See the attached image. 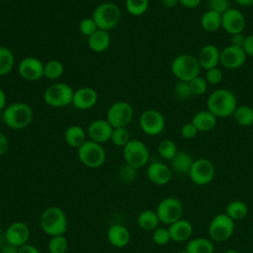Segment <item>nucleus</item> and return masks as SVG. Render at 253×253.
<instances>
[{"label": "nucleus", "instance_id": "dca6fc26", "mask_svg": "<svg viewBox=\"0 0 253 253\" xmlns=\"http://www.w3.org/2000/svg\"><path fill=\"white\" fill-rule=\"evenodd\" d=\"M44 64L35 56L24 57L18 66L20 76L27 81H37L43 77Z\"/></svg>", "mask_w": 253, "mask_h": 253}, {"label": "nucleus", "instance_id": "5701e85b", "mask_svg": "<svg viewBox=\"0 0 253 253\" xmlns=\"http://www.w3.org/2000/svg\"><path fill=\"white\" fill-rule=\"evenodd\" d=\"M191 122L197 127L199 132H208L215 127L217 118L207 109L197 112L193 116Z\"/></svg>", "mask_w": 253, "mask_h": 253}, {"label": "nucleus", "instance_id": "c03bdc74", "mask_svg": "<svg viewBox=\"0 0 253 253\" xmlns=\"http://www.w3.org/2000/svg\"><path fill=\"white\" fill-rule=\"evenodd\" d=\"M209 10L214 11L220 15L226 12L230 8L229 0H209L208 1Z\"/></svg>", "mask_w": 253, "mask_h": 253}, {"label": "nucleus", "instance_id": "423d86ee", "mask_svg": "<svg viewBox=\"0 0 253 253\" xmlns=\"http://www.w3.org/2000/svg\"><path fill=\"white\" fill-rule=\"evenodd\" d=\"M74 90L67 83L57 82L49 85L43 92V101L53 108H62L72 104Z\"/></svg>", "mask_w": 253, "mask_h": 253}, {"label": "nucleus", "instance_id": "b1692460", "mask_svg": "<svg viewBox=\"0 0 253 253\" xmlns=\"http://www.w3.org/2000/svg\"><path fill=\"white\" fill-rule=\"evenodd\" d=\"M169 233L171 240L176 242H182L188 240L193 233V226L187 219L180 218L179 220L170 224Z\"/></svg>", "mask_w": 253, "mask_h": 253}, {"label": "nucleus", "instance_id": "09e8293b", "mask_svg": "<svg viewBox=\"0 0 253 253\" xmlns=\"http://www.w3.org/2000/svg\"><path fill=\"white\" fill-rule=\"evenodd\" d=\"M242 48L247 56L253 57V34L246 36Z\"/></svg>", "mask_w": 253, "mask_h": 253}, {"label": "nucleus", "instance_id": "72a5a7b5", "mask_svg": "<svg viewBox=\"0 0 253 253\" xmlns=\"http://www.w3.org/2000/svg\"><path fill=\"white\" fill-rule=\"evenodd\" d=\"M64 71L63 64L57 59H50L44 63L43 66V77L49 80L58 79Z\"/></svg>", "mask_w": 253, "mask_h": 253}, {"label": "nucleus", "instance_id": "8fccbe9b", "mask_svg": "<svg viewBox=\"0 0 253 253\" xmlns=\"http://www.w3.org/2000/svg\"><path fill=\"white\" fill-rule=\"evenodd\" d=\"M202 0H179V4L187 9H195L201 4Z\"/></svg>", "mask_w": 253, "mask_h": 253}, {"label": "nucleus", "instance_id": "f03ea898", "mask_svg": "<svg viewBox=\"0 0 253 253\" xmlns=\"http://www.w3.org/2000/svg\"><path fill=\"white\" fill-rule=\"evenodd\" d=\"M34 118V112L30 105L22 102L7 106L2 113L3 123L10 128L23 129L30 126Z\"/></svg>", "mask_w": 253, "mask_h": 253}, {"label": "nucleus", "instance_id": "c756f323", "mask_svg": "<svg viewBox=\"0 0 253 253\" xmlns=\"http://www.w3.org/2000/svg\"><path fill=\"white\" fill-rule=\"evenodd\" d=\"M160 220L155 211L146 210L141 211L137 216V224L143 230H154L157 228Z\"/></svg>", "mask_w": 253, "mask_h": 253}, {"label": "nucleus", "instance_id": "864d4df0", "mask_svg": "<svg viewBox=\"0 0 253 253\" xmlns=\"http://www.w3.org/2000/svg\"><path fill=\"white\" fill-rule=\"evenodd\" d=\"M19 247H16L14 245L6 243L5 245H2L1 247V253H18Z\"/></svg>", "mask_w": 253, "mask_h": 253}, {"label": "nucleus", "instance_id": "a19ab883", "mask_svg": "<svg viewBox=\"0 0 253 253\" xmlns=\"http://www.w3.org/2000/svg\"><path fill=\"white\" fill-rule=\"evenodd\" d=\"M98 30V26L93 20V18H84L79 23V31L83 36H86L89 38L91 35H93Z\"/></svg>", "mask_w": 253, "mask_h": 253}, {"label": "nucleus", "instance_id": "7c9ffc66", "mask_svg": "<svg viewBox=\"0 0 253 253\" xmlns=\"http://www.w3.org/2000/svg\"><path fill=\"white\" fill-rule=\"evenodd\" d=\"M235 122L241 126H250L253 125V108L249 105H239L233 113Z\"/></svg>", "mask_w": 253, "mask_h": 253}, {"label": "nucleus", "instance_id": "0eeeda50", "mask_svg": "<svg viewBox=\"0 0 253 253\" xmlns=\"http://www.w3.org/2000/svg\"><path fill=\"white\" fill-rule=\"evenodd\" d=\"M77 155L84 166L92 169L101 167L106 160V152L103 146L90 139L77 148Z\"/></svg>", "mask_w": 253, "mask_h": 253}, {"label": "nucleus", "instance_id": "6e6552de", "mask_svg": "<svg viewBox=\"0 0 253 253\" xmlns=\"http://www.w3.org/2000/svg\"><path fill=\"white\" fill-rule=\"evenodd\" d=\"M123 156L126 164L135 169L141 168L149 160V150L146 144L139 139H130L123 147Z\"/></svg>", "mask_w": 253, "mask_h": 253}, {"label": "nucleus", "instance_id": "aec40b11", "mask_svg": "<svg viewBox=\"0 0 253 253\" xmlns=\"http://www.w3.org/2000/svg\"><path fill=\"white\" fill-rule=\"evenodd\" d=\"M146 176L151 183L162 186L170 182L172 178V170L165 163L155 161L148 165L146 170Z\"/></svg>", "mask_w": 253, "mask_h": 253}, {"label": "nucleus", "instance_id": "9d476101", "mask_svg": "<svg viewBox=\"0 0 253 253\" xmlns=\"http://www.w3.org/2000/svg\"><path fill=\"white\" fill-rule=\"evenodd\" d=\"M133 109L131 105L126 101H117L113 103L106 115V120L115 127H126L132 121Z\"/></svg>", "mask_w": 253, "mask_h": 253}, {"label": "nucleus", "instance_id": "4468645a", "mask_svg": "<svg viewBox=\"0 0 253 253\" xmlns=\"http://www.w3.org/2000/svg\"><path fill=\"white\" fill-rule=\"evenodd\" d=\"M246 59L247 55L241 47H236L229 44L220 50L219 64L225 69H238L244 65Z\"/></svg>", "mask_w": 253, "mask_h": 253}, {"label": "nucleus", "instance_id": "79ce46f5", "mask_svg": "<svg viewBox=\"0 0 253 253\" xmlns=\"http://www.w3.org/2000/svg\"><path fill=\"white\" fill-rule=\"evenodd\" d=\"M152 239H153V242L157 245H160V246L166 245L171 240L169 230L164 227H157L153 231Z\"/></svg>", "mask_w": 253, "mask_h": 253}, {"label": "nucleus", "instance_id": "393cba45", "mask_svg": "<svg viewBox=\"0 0 253 253\" xmlns=\"http://www.w3.org/2000/svg\"><path fill=\"white\" fill-rule=\"evenodd\" d=\"M194 163L193 157L186 151H178L176 155L170 160L171 170L178 175H189L192 165Z\"/></svg>", "mask_w": 253, "mask_h": 253}, {"label": "nucleus", "instance_id": "f704fd0d", "mask_svg": "<svg viewBox=\"0 0 253 253\" xmlns=\"http://www.w3.org/2000/svg\"><path fill=\"white\" fill-rule=\"evenodd\" d=\"M125 5L128 14L139 17L147 12L149 8V0H126Z\"/></svg>", "mask_w": 253, "mask_h": 253}, {"label": "nucleus", "instance_id": "20e7f679", "mask_svg": "<svg viewBox=\"0 0 253 253\" xmlns=\"http://www.w3.org/2000/svg\"><path fill=\"white\" fill-rule=\"evenodd\" d=\"M201 69L197 56L189 53H182L171 62V71L180 81H191L200 75Z\"/></svg>", "mask_w": 253, "mask_h": 253}, {"label": "nucleus", "instance_id": "c9c22d12", "mask_svg": "<svg viewBox=\"0 0 253 253\" xmlns=\"http://www.w3.org/2000/svg\"><path fill=\"white\" fill-rule=\"evenodd\" d=\"M157 150H158V154L165 160H171L175 155L176 153L178 152V149H177V145L176 143L170 139V138H165V139H162L159 144H158V147H157Z\"/></svg>", "mask_w": 253, "mask_h": 253}, {"label": "nucleus", "instance_id": "ddd939ff", "mask_svg": "<svg viewBox=\"0 0 253 253\" xmlns=\"http://www.w3.org/2000/svg\"><path fill=\"white\" fill-rule=\"evenodd\" d=\"M165 125V118L162 113L154 109L145 110L139 117V126L141 130L150 136H156L162 133Z\"/></svg>", "mask_w": 253, "mask_h": 253}, {"label": "nucleus", "instance_id": "a18cd8bd", "mask_svg": "<svg viewBox=\"0 0 253 253\" xmlns=\"http://www.w3.org/2000/svg\"><path fill=\"white\" fill-rule=\"evenodd\" d=\"M136 170L137 169L133 168L132 166H130L128 164H125L119 170V177L122 181L131 182L136 176Z\"/></svg>", "mask_w": 253, "mask_h": 253}, {"label": "nucleus", "instance_id": "603ef678", "mask_svg": "<svg viewBox=\"0 0 253 253\" xmlns=\"http://www.w3.org/2000/svg\"><path fill=\"white\" fill-rule=\"evenodd\" d=\"M18 253H40L39 249L32 244H25L19 247Z\"/></svg>", "mask_w": 253, "mask_h": 253}, {"label": "nucleus", "instance_id": "4d7b16f0", "mask_svg": "<svg viewBox=\"0 0 253 253\" xmlns=\"http://www.w3.org/2000/svg\"><path fill=\"white\" fill-rule=\"evenodd\" d=\"M235 2L242 7H250L253 5V0H235Z\"/></svg>", "mask_w": 253, "mask_h": 253}, {"label": "nucleus", "instance_id": "f3484780", "mask_svg": "<svg viewBox=\"0 0 253 253\" xmlns=\"http://www.w3.org/2000/svg\"><path fill=\"white\" fill-rule=\"evenodd\" d=\"M4 234L6 243L20 247L27 244L31 232L28 224L23 221H15L5 229Z\"/></svg>", "mask_w": 253, "mask_h": 253}, {"label": "nucleus", "instance_id": "1a4fd4ad", "mask_svg": "<svg viewBox=\"0 0 253 253\" xmlns=\"http://www.w3.org/2000/svg\"><path fill=\"white\" fill-rule=\"evenodd\" d=\"M235 227L234 220L225 212L216 214L209 225V235L215 242H224L233 234Z\"/></svg>", "mask_w": 253, "mask_h": 253}, {"label": "nucleus", "instance_id": "39448f33", "mask_svg": "<svg viewBox=\"0 0 253 253\" xmlns=\"http://www.w3.org/2000/svg\"><path fill=\"white\" fill-rule=\"evenodd\" d=\"M92 18L98 26V29L110 31L117 27L122 18L120 7L113 2H103L93 11Z\"/></svg>", "mask_w": 253, "mask_h": 253}, {"label": "nucleus", "instance_id": "680f3d73", "mask_svg": "<svg viewBox=\"0 0 253 253\" xmlns=\"http://www.w3.org/2000/svg\"><path fill=\"white\" fill-rule=\"evenodd\" d=\"M2 121V115H0V122Z\"/></svg>", "mask_w": 253, "mask_h": 253}, {"label": "nucleus", "instance_id": "13d9d810", "mask_svg": "<svg viewBox=\"0 0 253 253\" xmlns=\"http://www.w3.org/2000/svg\"><path fill=\"white\" fill-rule=\"evenodd\" d=\"M5 240V234H4V232L3 233H1L0 232V245H2V242Z\"/></svg>", "mask_w": 253, "mask_h": 253}, {"label": "nucleus", "instance_id": "de8ad7c7", "mask_svg": "<svg viewBox=\"0 0 253 253\" xmlns=\"http://www.w3.org/2000/svg\"><path fill=\"white\" fill-rule=\"evenodd\" d=\"M245 36L243 35V33H239V34H234L230 36V45L232 46H236V47H243L244 42H245Z\"/></svg>", "mask_w": 253, "mask_h": 253}, {"label": "nucleus", "instance_id": "2f4dec72", "mask_svg": "<svg viewBox=\"0 0 253 253\" xmlns=\"http://www.w3.org/2000/svg\"><path fill=\"white\" fill-rule=\"evenodd\" d=\"M225 213L234 221L241 220L246 217L248 213V207L242 201H233L226 206Z\"/></svg>", "mask_w": 253, "mask_h": 253}, {"label": "nucleus", "instance_id": "5fc2aeb1", "mask_svg": "<svg viewBox=\"0 0 253 253\" xmlns=\"http://www.w3.org/2000/svg\"><path fill=\"white\" fill-rule=\"evenodd\" d=\"M162 6L168 9L174 8L179 4V0H161Z\"/></svg>", "mask_w": 253, "mask_h": 253}, {"label": "nucleus", "instance_id": "3c124183", "mask_svg": "<svg viewBox=\"0 0 253 253\" xmlns=\"http://www.w3.org/2000/svg\"><path fill=\"white\" fill-rule=\"evenodd\" d=\"M8 146H9V141L7 136L0 131V156L5 154V152L8 149Z\"/></svg>", "mask_w": 253, "mask_h": 253}, {"label": "nucleus", "instance_id": "58836bf2", "mask_svg": "<svg viewBox=\"0 0 253 253\" xmlns=\"http://www.w3.org/2000/svg\"><path fill=\"white\" fill-rule=\"evenodd\" d=\"M190 88L192 91L193 96H202L208 90V82L206 81L205 77H201L200 75L189 81Z\"/></svg>", "mask_w": 253, "mask_h": 253}, {"label": "nucleus", "instance_id": "f8f14e48", "mask_svg": "<svg viewBox=\"0 0 253 253\" xmlns=\"http://www.w3.org/2000/svg\"><path fill=\"white\" fill-rule=\"evenodd\" d=\"M155 211L161 222L170 225L182 218L183 205L177 198L167 197L158 204Z\"/></svg>", "mask_w": 253, "mask_h": 253}, {"label": "nucleus", "instance_id": "052dcab7", "mask_svg": "<svg viewBox=\"0 0 253 253\" xmlns=\"http://www.w3.org/2000/svg\"><path fill=\"white\" fill-rule=\"evenodd\" d=\"M177 253H188L186 250H180V251H178Z\"/></svg>", "mask_w": 253, "mask_h": 253}, {"label": "nucleus", "instance_id": "bf43d9fd", "mask_svg": "<svg viewBox=\"0 0 253 253\" xmlns=\"http://www.w3.org/2000/svg\"><path fill=\"white\" fill-rule=\"evenodd\" d=\"M224 253H238V251L235 250V249H228Z\"/></svg>", "mask_w": 253, "mask_h": 253}, {"label": "nucleus", "instance_id": "473e14b6", "mask_svg": "<svg viewBox=\"0 0 253 253\" xmlns=\"http://www.w3.org/2000/svg\"><path fill=\"white\" fill-rule=\"evenodd\" d=\"M15 57L13 51L6 47L0 46V76L9 74L14 68Z\"/></svg>", "mask_w": 253, "mask_h": 253}, {"label": "nucleus", "instance_id": "cd10ccee", "mask_svg": "<svg viewBox=\"0 0 253 253\" xmlns=\"http://www.w3.org/2000/svg\"><path fill=\"white\" fill-rule=\"evenodd\" d=\"M200 23L204 31L209 33L216 32L221 28V15L214 11L208 10L202 15Z\"/></svg>", "mask_w": 253, "mask_h": 253}, {"label": "nucleus", "instance_id": "9b49d317", "mask_svg": "<svg viewBox=\"0 0 253 253\" xmlns=\"http://www.w3.org/2000/svg\"><path fill=\"white\" fill-rule=\"evenodd\" d=\"M214 175L215 168L213 163L208 158H198L194 160L188 176L194 184L205 186L213 180Z\"/></svg>", "mask_w": 253, "mask_h": 253}, {"label": "nucleus", "instance_id": "37998d69", "mask_svg": "<svg viewBox=\"0 0 253 253\" xmlns=\"http://www.w3.org/2000/svg\"><path fill=\"white\" fill-rule=\"evenodd\" d=\"M222 78H223L222 71L217 66L206 70L205 79L208 82V84H210V85H217V84H219L221 82Z\"/></svg>", "mask_w": 253, "mask_h": 253}, {"label": "nucleus", "instance_id": "a211bd4d", "mask_svg": "<svg viewBox=\"0 0 253 253\" xmlns=\"http://www.w3.org/2000/svg\"><path fill=\"white\" fill-rule=\"evenodd\" d=\"M113 129L114 127L107 120L99 119L90 123L86 132L90 140L101 144L111 140Z\"/></svg>", "mask_w": 253, "mask_h": 253}, {"label": "nucleus", "instance_id": "bb28decb", "mask_svg": "<svg viewBox=\"0 0 253 253\" xmlns=\"http://www.w3.org/2000/svg\"><path fill=\"white\" fill-rule=\"evenodd\" d=\"M87 132L86 130L77 125L68 126L64 131V140L65 142L74 148L80 147L86 141Z\"/></svg>", "mask_w": 253, "mask_h": 253}, {"label": "nucleus", "instance_id": "a878e982", "mask_svg": "<svg viewBox=\"0 0 253 253\" xmlns=\"http://www.w3.org/2000/svg\"><path fill=\"white\" fill-rule=\"evenodd\" d=\"M111 43V37L108 31L98 29L88 38V46L95 52L105 51Z\"/></svg>", "mask_w": 253, "mask_h": 253}, {"label": "nucleus", "instance_id": "412c9836", "mask_svg": "<svg viewBox=\"0 0 253 253\" xmlns=\"http://www.w3.org/2000/svg\"><path fill=\"white\" fill-rule=\"evenodd\" d=\"M198 61L202 69L208 70L212 67H216L219 64L220 50L212 43H207L199 51L197 56Z\"/></svg>", "mask_w": 253, "mask_h": 253}, {"label": "nucleus", "instance_id": "f257e3e1", "mask_svg": "<svg viewBox=\"0 0 253 253\" xmlns=\"http://www.w3.org/2000/svg\"><path fill=\"white\" fill-rule=\"evenodd\" d=\"M237 106V98L235 94L225 88H219L212 91L207 99V109L217 119L233 116Z\"/></svg>", "mask_w": 253, "mask_h": 253}, {"label": "nucleus", "instance_id": "2eb2a0df", "mask_svg": "<svg viewBox=\"0 0 253 253\" xmlns=\"http://www.w3.org/2000/svg\"><path fill=\"white\" fill-rule=\"evenodd\" d=\"M245 27V17L238 9L230 7L221 15V29L229 36L243 33Z\"/></svg>", "mask_w": 253, "mask_h": 253}, {"label": "nucleus", "instance_id": "6ab92c4d", "mask_svg": "<svg viewBox=\"0 0 253 253\" xmlns=\"http://www.w3.org/2000/svg\"><path fill=\"white\" fill-rule=\"evenodd\" d=\"M98 101V93L91 87H81L74 91L72 105L81 111L93 108Z\"/></svg>", "mask_w": 253, "mask_h": 253}, {"label": "nucleus", "instance_id": "7ed1b4c3", "mask_svg": "<svg viewBox=\"0 0 253 253\" xmlns=\"http://www.w3.org/2000/svg\"><path fill=\"white\" fill-rule=\"evenodd\" d=\"M41 227L49 236L63 235L67 230V218L64 211L57 207L47 208L41 216Z\"/></svg>", "mask_w": 253, "mask_h": 253}, {"label": "nucleus", "instance_id": "4be33fe9", "mask_svg": "<svg viewBox=\"0 0 253 253\" xmlns=\"http://www.w3.org/2000/svg\"><path fill=\"white\" fill-rule=\"evenodd\" d=\"M107 237L112 246L116 248H123L128 244L130 240V233L125 225L113 224L108 230Z\"/></svg>", "mask_w": 253, "mask_h": 253}, {"label": "nucleus", "instance_id": "6e6d98bb", "mask_svg": "<svg viewBox=\"0 0 253 253\" xmlns=\"http://www.w3.org/2000/svg\"><path fill=\"white\" fill-rule=\"evenodd\" d=\"M6 94L5 92L0 88V111L4 110L6 108Z\"/></svg>", "mask_w": 253, "mask_h": 253}, {"label": "nucleus", "instance_id": "c85d7f7f", "mask_svg": "<svg viewBox=\"0 0 253 253\" xmlns=\"http://www.w3.org/2000/svg\"><path fill=\"white\" fill-rule=\"evenodd\" d=\"M185 250L188 253H213L214 246L211 240L205 237H197L187 243Z\"/></svg>", "mask_w": 253, "mask_h": 253}, {"label": "nucleus", "instance_id": "e433bc0d", "mask_svg": "<svg viewBox=\"0 0 253 253\" xmlns=\"http://www.w3.org/2000/svg\"><path fill=\"white\" fill-rule=\"evenodd\" d=\"M49 253H65L68 248V241L64 235L52 236L47 245Z\"/></svg>", "mask_w": 253, "mask_h": 253}, {"label": "nucleus", "instance_id": "ea45409f", "mask_svg": "<svg viewBox=\"0 0 253 253\" xmlns=\"http://www.w3.org/2000/svg\"><path fill=\"white\" fill-rule=\"evenodd\" d=\"M174 94L179 100H188L193 96L190 84L187 81H178L174 87Z\"/></svg>", "mask_w": 253, "mask_h": 253}, {"label": "nucleus", "instance_id": "49530a36", "mask_svg": "<svg viewBox=\"0 0 253 253\" xmlns=\"http://www.w3.org/2000/svg\"><path fill=\"white\" fill-rule=\"evenodd\" d=\"M180 132H181V135H182L183 138H185V139H192V138H194L198 134L199 130L193 125L192 122H188V123H186V124H184L182 126Z\"/></svg>", "mask_w": 253, "mask_h": 253}, {"label": "nucleus", "instance_id": "4c0bfd02", "mask_svg": "<svg viewBox=\"0 0 253 253\" xmlns=\"http://www.w3.org/2000/svg\"><path fill=\"white\" fill-rule=\"evenodd\" d=\"M130 139V134L126 127H115L113 129L111 141L116 146L124 147Z\"/></svg>", "mask_w": 253, "mask_h": 253}]
</instances>
